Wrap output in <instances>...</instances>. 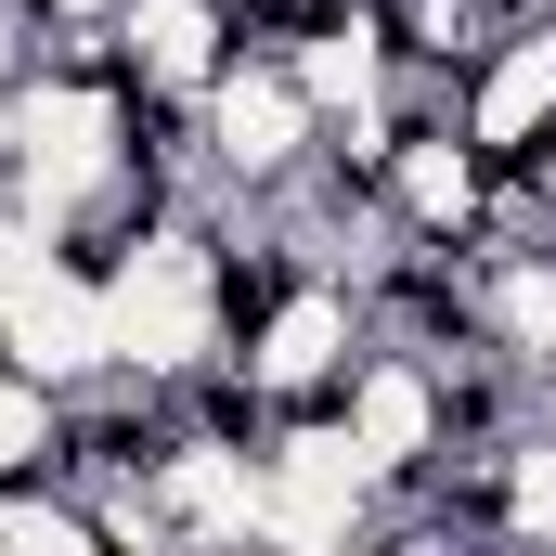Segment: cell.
<instances>
[{"mask_svg":"<svg viewBox=\"0 0 556 556\" xmlns=\"http://www.w3.org/2000/svg\"><path fill=\"white\" fill-rule=\"evenodd\" d=\"M130 155H142V91L117 65H26L0 91V181L26 207H52L65 233H78L91 194L130 181Z\"/></svg>","mask_w":556,"mask_h":556,"instance_id":"1","label":"cell"},{"mask_svg":"<svg viewBox=\"0 0 556 556\" xmlns=\"http://www.w3.org/2000/svg\"><path fill=\"white\" fill-rule=\"evenodd\" d=\"M104 324H117V363L155 376V389L220 376V207L142 220L130 247L104 260Z\"/></svg>","mask_w":556,"mask_h":556,"instance_id":"2","label":"cell"},{"mask_svg":"<svg viewBox=\"0 0 556 556\" xmlns=\"http://www.w3.org/2000/svg\"><path fill=\"white\" fill-rule=\"evenodd\" d=\"M194 130H207V168H220L233 207H273L324 168V104L298 91L285 39H233V65L194 91Z\"/></svg>","mask_w":556,"mask_h":556,"instance_id":"3","label":"cell"},{"mask_svg":"<svg viewBox=\"0 0 556 556\" xmlns=\"http://www.w3.org/2000/svg\"><path fill=\"white\" fill-rule=\"evenodd\" d=\"M337 415H350V440H363V466L402 492V479H427L440 453H453V402H440V350H415V337H363L350 350V376H337Z\"/></svg>","mask_w":556,"mask_h":556,"instance_id":"4","label":"cell"},{"mask_svg":"<svg viewBox=\"0 0 556 556\" xmlns=\"http://www.w3.org/2000/svg\"><path fill=\"white\" fill-rule=\"evenodd\" d=\"M376 194H389V220H402L415 247H479V220H492V155L466 142L453 104H402Z\"/></svg>","mask_w":556,"mask_h":556,"instance_id":"5","label":"cell"},{"mask_svg":"<svg viewBox=\"0 0 556 556\" xmlns=\"http://www.w3.org/2000/svg\"><path fill=\"white\" fill-rule=\"evenodd\" d=\"M0 350L39 376V389H91V376H117V324H104V273L65 247V260H39L26 285H0Z\"/></svg>","mask_w":556,"mask_h":556,"instance_id":"6","label":"cell"},{"mask_svg":"<svg viewBox=\"0 0 556 556\" xmlns=\"http://www.w3.org/2000/svg\"><path fill=\"white\" fill-rule=\"evenodd\" d=\"M453 117H466V142H479L492 168L544 155V142H556V13H518V26H505L479 65H466Z\"/></svg>","mask_w":556,"mask_h":556,"instance_id":"7","label":"cell"},{"mask_svg":"<svg viewBox=\"0 0 556 556\" xmlns=\"http://www.w3.org/2000/svg\"><path fill=\"white\" fill-rule=\"evenodd\" d=\"M104 26H117V65H130L142 104H194V91L233 65V39H247L233 0H117Z\"/></svg>","mask_w":556,"mask_h":556,"instance_id":"8","label":"cell"},{"mask_svg":"<svg viewBox=\"0 0 556 556\" xmlns=\"http://www.w3.org/2000/svg\"><path fill=\"white\" fill-rule=\"evenodd\" d=\"M26 466H65V389H39L0 350V479H26Z\"/></svg>","mask_w":556,"mask_h":556,"instance_id":"9","label":"cell"}]
</instances>
